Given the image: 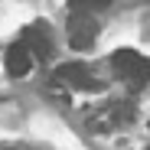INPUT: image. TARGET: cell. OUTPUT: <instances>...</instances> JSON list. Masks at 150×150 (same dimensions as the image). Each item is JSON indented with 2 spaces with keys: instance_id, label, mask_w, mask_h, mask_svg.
Returning <instances> with one entry per match:
<instances>
[{
  "instance_id": "cell-5",
  "label": "cell",
  "mask_w": 150,
  "mask_h": 150,
  "mask_svg": "<svg viewBox=\"0 0 150 150\" xmlns=\"http://www.w3.org/2000/svg\"><path fill=\"white\" fill-rule=\"evenodd\" d=\"M33 69V52L26 49V42H16L7 49V72L13 79H23V75H30Z\"/></svg>"
},
{
  "instance_id": "cell-7",
  "label": "cell",
  "mask_w": 150,
  "mask_h": 150,
  "mask_svg": "<svg viewBox=\"0 0 150 150\" xmlns=\"http://www.w3.org/2000/svg\"><path fill=\"white\" fill-rule=\"evenodd\" d=\"M147 150H150V147H147Z\"/></svg>"
},
{
  "instance_id": "cell-1",
  "label": "cell",
  "mask_w": 150,
  "mask_h": 150,
  "mask_svg": "<svg viewBox=\"0 0 150 150\" xmlns=\"http://www.w3.org/2000/svg\"><path fill=\"white\" fill-rule=\"evenodd\" d=\"M111 65H114V72L121 79L131 82V85H147L150 82V59L134 52V49H117L111 56Z\"/></svg>"
},
{
  "instance_id": "cell-4",
  "label": "cell",
  "mask_w": 150,
  "mask_h": 150,
  "mask_svg": "<svg viewBox=\"0 0 150 150\" xmlns=\"http://www.w3.org/2000/svg\"><path fill=\"white\" fill-rule=\"evenodd\" d=\"M23 42H26V49H30L36 59H49V56H52V42H49V30H46V23H33V26H26Z\"/></svg>"
},
{
  "instance_id": "cell-6",
  "label": "cell",
  "mask_w": 150,
  "mask_h": 150,
  "mask_svg": "<svg viewBox=\"0 0 150 150\" xmlns=\"http://www.w3.org/2000/svg\"><path fill=\"white\" fill-rule=\"evenodd\" d=\"M111 0H69L72 10H82V13H95V10H105Z\"/></svg>"
},
{
  "instance_id": "cell-2",
  "label": "cell",
  "mask_w": 150,
  "mask_h": 150,
  "mask_svg": "<svg viewBox=\"0 0 150 150\" xmlns=\"http://www.w3.org/2000/svg\"><path fill=\"white\" fill-rule=\"evenodd\" d=\"M56 82L59 85H69V88H79V91H98L101 82L82 65V62H65L56 69Z\"/></svg>"
},
{
  "instance_id": "cell-3",
  "label": "cell",
  "mask_w": 150,
  "mask_h": 150,
  "mask_svg": "<svg viewBox=\"0 0 150 150\" xmlns=\"http://www.w3.org/2000/svg\"><path fill=\"white\" fill-rule=\"evenodd\" d=\"M98 36V23L91 20V13H82V10H72L69 16V42L72 49H88Z\"/></svg>"
}]
</instances>
